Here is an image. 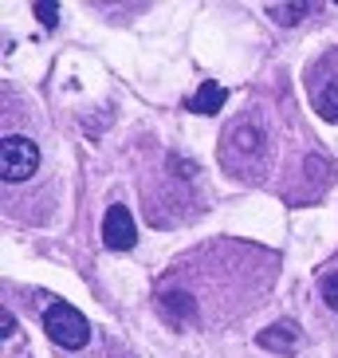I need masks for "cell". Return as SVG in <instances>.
<instances>
[{
	"label": "cell",
	"instance_id": "6da1fadb",
	"mask_svg": "<svg viewBox=\"0 0 338 358\" xmlns=\"http://www.w3.org/2000/svg\"><path fill=\"white\" fill-rule=\"evenodd\" d=\"M43 331H47V338H52L55 347H64V350H83L91 343V323H87V315L79 307L64 303V299L43 311Z\"/></svg>",
	"mask_w": 338,
	"mask_h": 358
},
{
	"label": "cell",
	"instance_id": "7a4b0ae2",
	"mask_svg": "<svg viewBox=\"0 0 338 358\" xmlns=\"http://www.w3.org/2000/svg\"><path fill=\"white\" fill-rule=\"evenodd\" d=\"M221 158H224V166L233 169V173H248V169H256L260 158H264V134H260V127H252V122L233 127L228 138H224Z\"/></svg>",
	"mask_w": 338,
	"mask_h": 358
},
{
	"label": "cell",
	"instance_id": "3957f363",
	"mask_svg": "<svg viewBox=\"0 0 338 358\" xmlns=\"http://www.w3.org/2000/svg\"><path fill=\"white\" fill-rule=\"evenodd\" d=\"M40 169V146L24 134H8L0 142V173L4 181H28Z\"/></svg>",
	"mask_w": 338,
	"mask_h": 358
},
{
	"label": "cell",
	"instance_id": "277c9868",
	"mask_svg": "<svg viewBox=\"0 0 338 358\" xmlns=\"http://www.w3.org/2000/svg\"><path fill=\"white\" fill-rule=\"evenodd\" d=\"M134 241H138V229L130 209L126 205H110L103 217V244L110 252H126V248H134Z\"/></svg>",
	"mask_w": 338,
	"mask_h": 358
},
{
	"label": "cell",
	"instance_id": "5b68a950",
	"mask_svg": "<svg viewBox=\"0 0 338 358\" xmlns=\"http://www.w3.org/2000/svg\"><path fill=\"white\" fill-rule=\"evenodd\" d=\"M260 347H264V350H279V355H291V350L299 347V327L291 323V319L272 323L267 331H260Z\"/></svg>",
	"mask_w": 338,
	"mask_h": 358
},
{
	"label": "cell",
	"instance_id": "8992f818",
	"mask_svg": "<svg viewBox=\"0 0 338 358\" xmlns=\"http://www.w3.org/2000/svg\"><path fill=\"white\" fill-rule=\"evenodd\" d=\"M224 99H228V91L221 83H201V91L189 99V110L193 115H216L224 106Z\"/></svg>",
	"mask_w": 338,
	"mask_h": 358
},
{
	"label": "cell",
	"instance_id": "52a82bcc",
	"mask_svg": "<svg viewBox=\"0 0 338 358\" xmlns=\"http://www.w3.org/2000/svg\"><path fill=\"white\" fill-rule=\"evenodd\" d=\"M315 110L327 122H338V79H327V83L315 91Z\"/></svg>",
	"mask_w": 338,
	"mask_h": 358
},
{
	"label": "cell",
	"instance_id": "ba28073f",
	"mask_svg": "<svg viewBox=\"0 0 338 358\" xmlns=\"http://www.w3.org/2000/svg\"><path fill=\"white\" fill-rule=\"evenodd\" d=\"M161 311L169 319H189L193 315V299L189 295H177V292H166L161 295Z\"/></svg>",
	"mask_w": 338,
	"mask_h": 358
},
{
	"label": "cell",
	"instance_id": "9c48e42d",
	"mask_svg": "<svg viewBox=\"0 0 338 358\" xmlns=\"http://www.w3.org/2000/svg\"><path fill=\"white\" fill-rule=\"evenodd\" d=\"M303 12H311V4H275V8H272V20H275V24H295Z\"/></svg>",
	"mask_w": 338,
	"mask_h": 358
},
{
	"label": "cell",
	"instance_id": "30bf717a",
	"mask_svg": "<svg viewBox=\"0 0 338 358\" xmlns=\"http://www.w3.org/2000/svg\"><path fill=\"white\" fill-rule=\"evenodd\" d=\"M318 292H323V299H327L330 311H338V272L323 275V284H318Z\"/></svg>",
	"mask_w": 338,
	"mask_h": 358
},
{
	"label": "cell",
	"instance_id": "8fae6325",
	"mask_svg": "<svg viewBox=\"0 0 338 358\" xmlns=\"http://www.w3.org/2000/svg\"><path fill=\"white\" fill-rule=\"evenodd\" d=\"M36 16H40L47 28H55V24H59V8H55V4H36Z\"/></svg>",
	"mask_w": 338,
	"mask_h": 358
},
{
	"label": "cell",
	"instance_id": "7c38bea8",
	"mask_svg": "<svg viewBox=\"0 0 338 358\" xmlns=\"http://www.w3.org/2000/svg\"><path fill=\"white\" fill-rule=\"evenodd\" d=\"M0 323H4V335H12V331H16V319H12V311H4V315H0Z\"/></svg>",
	"mask_w": 338,
	"mask_h": 358
}]
</instances>
